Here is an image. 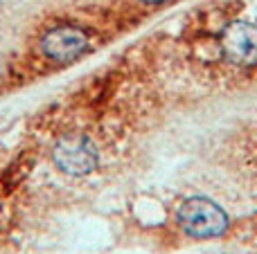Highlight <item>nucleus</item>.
Instances as JSON below:
<instances>
[{
    "mask_svg": "<svg viewBox=\"0 0 257 254\" xmlns=\"http://www.w3.org/2000/svg\"><path fill=\"white\" fill-rule=\"evenodd\" d=\"M90 48V38L86 34V30L77 25H57L52 30H48L41 36V52L45 58L54 63H68L81 58Z\"/></svg>",
    "mask_w": 257,
    "mask_h": 254,
    "instance_id": "7ed1b4c3",
    "label": "nucleus"
},
{
    "mask_svg": "<svg viewBox=\"0 0 257 254\" xmlns=\"http://www.w3.org/2000/svg\"><path fill=\"white\" fill-rule=\"evenodd\" d=\"M221 52L235 66L257 63V27L244 20L228 25L221 34Z\"/></svg>",
    "mask_w": 257,
    "mask_h": 254,
    "instance_id": "20e7f679",
    "label": "nucleus"
},
{
    "mask_svg": "<svg viewBox=\"0 0 257 254\" xmlns=\"http://www.w3.org/2000/svg\"><path fill=\"white\" fill-rule=\"evenodd\" d=\"M178 228L192 238H217L228 230V214L205 196H192L176 210Z\"/></svg>",
    "mask_w": 257,
    "mask_h": 254,
    "instance_id": "f257e3e1",
    "label": "nucleus"
},
{
    "mask_svg": "<svg viewBox=\"0 0 257 254\" xmlns=\"http://www.w3.org/2000/svg\"><path fill=\"white\" fill-rule=\"evenodd\" d=\"M52 162L61 174L81 178L97 169L99 164V148L86 133H66L54 142Z\"/></svg>",
    "mask_w": 257,
    "mask_h": 254,
    "instance_id": "f03ea898",
    "label": "nucleus"
},
{
    "mask_svg": "<svg viewBox=\"0 0 257 254\" xmlns=\"http://www.w3.org/2000/svg\"><path fill=\"white\" fill-rule=\"evenodd\" d=\"M140 2H145V4H163V2H167V0H140Z\"/></svg>",
    "mask_w": 257,
    "mask_h": 254,
    "instance_id": "39448f33",
    "label": "nucleus"
}]
</instances>
